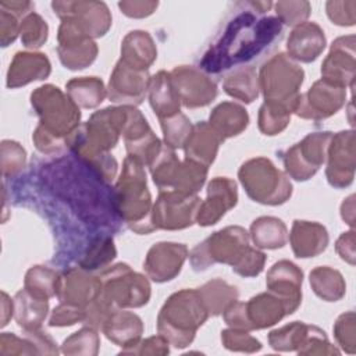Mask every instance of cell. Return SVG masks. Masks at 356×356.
I'll list each match as a JSON object with an SVG mask.
<instances>
[{
  "label": "cell",
  "instance_id": "6da1fadb",
  "mask_svg": "<svg viewBox=\"0 0 356 356\" xmlns=\"http://www.w3.org/2000/svg\"><path fill=\"white\" fill-rule=\"evenodd\" d=\"M282 31L275 17L259 18L252 11L235 15L213 46L204 53L200 67L206 72H221L232 65L246 63L268 47Z\"/></svg>",
  "mask_w": 356,
  "mask_h": 356
},
{
  "label": "cell",
  "instance_id": "7a4b0ae2",
  "mask_svg": "<svg viewBox=\"0 0 356 356\" xmlns=\"http://www.w3.org/2000/svg\"><path fill=\"white\" fill-rule=\"evenodd\" d=\"M31 104L40 124L33 132V143L42 153H60L79 128V107L54 85H43L31 93Z\"/></svg>",
  "mask_w": 356,
  "mask_h": 356
},
{
  "label": "cell",
  "instance_id": "3957f363",
  "mask_svg": "<svg viewBox=\"0 0 356 356\" xmlns=\"http://www.w3.org/2000/svg\"><path fill=\"white\" fill-rule=\"evenodd\" d=\"M113 197L115 213L132 231L149 234L156 229L152 221V199L146 186V175L138 160L127 156Z\"/></svg>",
  "mask_w": 356,
  "mask_h": 356
},
{
  "label": "cell",
  "instance_id": "277c9868",
  "mask_svg": "<svg viewBox=\"0 0 356 356\" xmlns=\"http://www.w3.org/2000/svg\"><path fill=\"white\" fill-rule=\"evenodd\" d=\"M209 316L199 291L182 289L172 293L163 305L157 317V330L168 343L185 348Z\"/></svg>",
  "mask_w": 356,
  "mask_h": 356
},
{
  "label": "cell",
  "instance_id": "5b68a950",
  "mask_svg": "<svg viewBox=\"0 0 356 356\" xmlns=\"http://www.w3.org/2000/svg\"><path fill=\"white\" fill-rule=\"evenodd\" d=\"M238 177L248 196L254 202L277 206L285 203L292 195L288 175L266 157L245 161L238 171Z\"/></svg>",
  "mask_w": 356,
  "mask_h": 356
},
{
  "label": "cell",
  "instance_id": "8992f818",
  "mask_svg": "<svg viewBox=\"0 0 356 356\" xmlns=\"http://www.w3.org/2000/svg\"><path fill=\"white\" fill-rule=\"evenodd\" d=\"M303 76V70L291 57L284 53L273 56L261 65L259 75V88L263 90L264 102L280 104L293 111Z\"/></svg>",
  "mask_w": 356,
  "mask_h": 356
},
{
  "label": "cell",
  "instance_id": "52a82bcc",
  "mask_svg": "<svg viewBox=\"0 0 356 356\" xmlns=\"http://www.w3.org/2000/svg\"><path fill=\"white\" fill-rule=\"evenodd\" d=\"M248 249V232L242 227L235 225L214 232L204 242L193 248L189 259L196 271L206 270L214 263H225L232 267Z\"/></svg>",
  "mask_w": 356,
  "mask_h": 356
},
{
  "label": "cell",
  "instance_id": "ba28073f",
  "mask_svg": "<svg viewBox=\"0 0 356 356\" xmlns=\"http://www.w3.org/2000/svg\"><path fill=\"white\" fill-rule=\"evenodd\" d=\"M102 295L114 307H140L150 299L147 278L120 263L106 268L102 275Z\"/></svg>",
  "mask_w": 356,
  "mask_h": 356
},
{
  "label": "cell",
  "instance_id": "9c48e42d",
  "mask_svg": "<svg viewBox=\"0 0 356 356\" xmlns=\"http://www.w3.org/2000/svg\"><path fill=\"white\" fill-rule=\"evenodd\" d=\"M51 7L63 24L89 39L103 36L111 25L110 11L102 1H53Z\"/></svg>",
  "mask_w": 356,
  "mask_h": 356
},
{
  "label": "cell",
  "instance_id": "30bf717a",
  "mask_svg": "<svg viewBox=\"0 0 356 356\" xmlns=\"http://www.w3.org/2000/svg\"><path fill=\"white\" fill-rule=\"evenodd\" d=\"M331 138V132H313L289 147L284 154L286 172L296 181L312 178L327 159Z\"/></svg>",
  "mask_w": 356,
  "mask_h": 356
},
{
  "label": "cell",
  "instance_id": "8fae6325",
  "mask_svg": "<svg viewBox=\"0 0 356 356\" xmlns=\"http://www.w3.org/2000/svg\"><path fill=\"white\" fill-rule=\"evenodd\" d=\"M200 199L177 191H161L152 210L154 228L184 229L196 221Z\"/></svg>",
  "mask_w": 356,
  "mask_h": 356
},
{
  "label": "cell",
  "instance_id": "7c38bea8",
  "mask_svg": "<svg viewBox=\"0 0 356 356\" xmlns=\"http://www.w3.org/2000/svg\"><path fill=\"white\" fill-rule=\"evenodd\" d=\"M343 103L345 89L320 79L307 93L298 96L293 113L306 120H323L335 114Z\"/></svg>",
  "mask_w": 356,
  "mask_h": 356
},
{
  "label": "cell",
  "instance_id": "4fadbf2b",
  "mask_svg": "<svg viewBox=\"0 0 356 356\" xmlns=\"http://www.w3.org/2000/svg\"><path fill=\"white\" fill-rule=\"evenodd\" d=\"M170 74L179 100L185 107H204L216 99V83L200 70L189 65H179Z\"/></svg>",
  "mask_w": 356,
  "mask_h": 356
},
{
  "label": "cell",
  "instance_id": "5bb4252c",
  "mask_svg": "<svg viewBox=\"0 0 356 356\" xmlns=\"http://www.w3.org/2000/svg\"><path fill=\"white\" fill-rule=\"evenodd\" d=\"M355 135L353 131H342L330 140L327 157V179L335 188L352 184L355 172Z\"/></svg>",
  "mask_w": 356,
  "mask_h": 356
},
{
  "label": "cell",
  "instance_id": "9a60e30c",
  "mask_svg": "<svg viewBox=\"0 0 356 356\" xmlns=\"http://www.w3.org/2000/svg\"><path fill=\"white\" fill-rule=\"evenodd\" d=\"M149 85L150 76L147 71L131 68L120 60L110 76L107 96L111 102L125 103V106L140 104L149 90Z\"/></svg>",
  "mask_w": 356,
  "mask_h": 356
},
{
  "label": "cell",
  "instance_id": "2e32d148",
  "mask_svg": "<svg viewBox=\"0 0 356 356\" xmlns=\"http://www.w3.org/2000/svg\"><path fill=\"white\" fill-rule=\"evenodd\" d=\"M188 257V248L182 243H154L143 261L146 274L156 282H165L175 278Z\"/></svg>",
  "mask_w": 356,
  "mask_h": 356
},
{
  "label": "cell",
  "instance_id": "e0dca14e",
  "mask_svg": "<svg viewBox=\"0 0 356 356\" xmlns=\"http://www.w3.org/2000/svg\"><path fill=\"white\" fill-rule=\"evenodd\" d=\"M102 293L100 277H93L85 268H70L60 275L57 296L60 302L86 307Z\"/></svg>",
  "mask_w": 356,
  "mask_h": 356
},
{
  "label": "cell",
  "instance_id": "ac0fdd59",
  "mask_svg": "<svg viewBox=\"0 0 356 356\" xmlns=\"http://www.w3.org/2000/svg\"><path fill=\"white\" fill-rule=\"evenodd\" d=\"M236 202V184L227 177H216L207 186L206 200L200 202L196 222L202 227L216 224Z\"/></svg>",
  "mask_w": 356,
  "mask_h": 356
},
{
  "label": "cell",
  "instance_id": "d6986e66",
  "mask_svg": "<svg viewBox=\"0 0 356 356\" xmlns=\"http://www.w3.org/2000/svg\"><path fill=\"white\" fill-rule=\"evenodd\" d=\"M57 39V53L65 68L83 70L95 61L97 46L92 39L79 35L63 22L58 28Z\"/></svg>",
  "mask_w": 356,
  "mask_h": 356
},
{
  "label": "cell",
  "instance_id": "ffe728a7",
  "mask_svg": "<svg viewBox=\"0 0 356 356\" xmlns=\"http://www.w3.org/2000/svg\"><path fill=\"white\" fill-rule=\"evenodd\" d=\"M355 36L338 38L323 63L321 75L324 81L339 86L346 88L353 79L355 72Z\"/></svg>",
  "mask_w": 356,
  "mask_h": 356
},
{
  "label": "cell",
  "instance_id": "44dd1931",
  "mask_svg": "<svg viewBox=\"0 0 356 356\" xmlns=\"http://www.w3.org/2000/svg\"><path fill=\"white\" fill-rule=\"evenodd\" d=\"M243 312L249 331H252L271 327L286 314H292L295 310L285 299L268 291L253 296L249 302L243 303Z\"/></svg>",
  "mask_w": 356,
  "mask_h": 356
},
{
  "label": "cell",
  "instance_id": "7402d4cb",
  "mask_svg": "<svg viewBox=\"0 0 356 356\" xmlns=\"http://www.w3.org/2000/svg\"><path fill=\"white\" fill-rule=\"evenodd\" d=\"M302 270L288 260L277 261L267 273V288L285 299L289 306L296 310L302 302Z\"/></svg>",
  "mask_w": 356,
  "mask_h": 356
},
{
  "label": "cell",
  "instance_id": "603a6c76",
  "mask_svg": "<svg viewBox=\"0 0 356 356\" xmlns=\"http://www.w3.org/2000/svg\"><path fill=\"white\" fill-rule=\"evenodd\" d=\"M50 61L46 54L18 51L7 71V88L14 89L50 75Z\"/></svg>",
  "mask_w": 356,
  "mask_h": 356
},
{
  "label": "cell",
  "instance_id": "cb8c5ba5",
  "mask_svg": "<svg viewBox=\"0 0 356 356\" xmlns=\"http://www.w3.org/2000/svg\"><path fill=\"white\" fill-rule=\"evenodd\" d=\"M325 47V36L316 22H303L289 35L286 49L288 57L298 61H314Z\"/></svg>",
  "mask_w": 356,
  "mask_h": 356
},
{
  "label": "cell",
  "instance_id": "d4e9b609",
  "mask_svg": "<svg viewBox=\"0 0 356 356\" xmlns=\"http://www.w3.org/2000/svg\"><path fill=\"white\" fill-rule=\"evenodd\" d=\"M289 241L296 257H314L325 250L328 245V232L318 222L295 220Z\"/></svg>",
  "mask_w": 356,
  "mask_h": 356
},
{
  "label": "cell",
  "instance_id": "484cf974",
  "mask_svg": "<svg viewBox=\"0 0 356 356\" xmlns=\"http://www.w3.org/2000/svg\"><path fill=\"white\" fill-rule=\"evenodd\" d=\"M102 330L104 335L118 346H124V350L134 348L143 332L142 320L129 312L114 310L103 323Z\"/></svg>",
  "mask_w": 356,
  "mask_h": 356
},
{
  "label": "cell",
  "instance_id": "4316f807",
  "mask_svg": "<svg viewBox=\"0 0 356 356\" xmlns=\"http://www.w3.org/2000/svg\"><path fill=\"white\" fill-rule=\"evenodd\" d=\"M221 139L209 122H197L192 127V131L184 145L185 157L209 167L216 159Z\"/></svg>",
  "mask_w": 356,
  "mask_h": 356
},
{
  "label": "cell",
  "instance_id": "83f0119b",
  "mask_svg": "<svg viewBox=\"0 0 356 356\" xmlns=\"http://www.w3.org/2000/svg\"><path fill=\"white\" fill-rule=\"evenodd\" d=\"M149 102L159 120L168 118L179 113L181 100L170 72L159 71L150 78Z\"/></svg>",
  "mask_w": 356,
  "mask_h": 356
},
{
  "label": "cell",
  "instance_id": "f1b7e54d",
  "mask_svg": "<svg viewBox=\"0 0 356 356\" xmlns=\"http://www.w3.org/2000/svg\"><path fill=\"white\" fill-rule=\"evenodd\" d=\"M157 57L153 39L145 31L129 32L121 44V61L131 68L147 71Z\"/></svg>",
  "mask_w": 356,
  "mask_h": 356
},
{
  "label": "cell",
  "instance_id": "f546056e",
  "mask_svg": "<svg viewBox=\"0 0 356 356\" xmlns=\"http://www.w3.org/2000/svg\"><path fill=\"white\" fill-rule=\"evenodd\" d=\"M209 124L221 142H224L225 139L236 136L246 129L249 115L242 106L232 102H224L211 111Z\"/></svg>",
  "mask_w": 356,
  "mask_h": 356
},
{
  "label": "cell",
  "instance_id": "4dcf8cb0",
  "mask_svg": "<svg viewBox=\"0 0 356 356\" xmlns=\"http://www.w3.org/2000/svg\"><path fill=\"white\" fill-rule=\"evenodd\" d=\"M49 303L46 299L31 295L25 288L14 298V316L17 324L25 331L39 330L46 318Z\"/></svg>",
  "mask_w": 356,
  "mask_h": 356
},
{
  "label": "cell",
  "instance_id": "1f68e13d",
  "mask_svg": "<svg viewBox=\"0 0 356 356\" xmlns=\"http://www.w3.org/2000/svg\"><path fill=\"white\" fill-rule=\"evenodd\" d=\"M253 243L260 249H280L288 241V229L277 217H260L250 225Z\"/></svg>",
  "mask_w": 356,
  "mask_h": 356
},
{
  "label": "cell",
  "instance_id": "d6a6232c",
  "mask_svg": "<svg viewBox=\"0 0 356 356\" xmlns=\"http://www.w3.org/2000/svg\"><path fill=\"white\" fill-rule=\"evenodd\" d=\"M65 89L71 100L82 108H93L99 106L107 95V89H104L102 79L96 76L74 78L67 82Z\"/></svg>",
  "mask_w": 356,
  "mask_h": 356
},
{
  "label": "cell",
  "instance_id": "836d02e7",
  "mask_svg": "<svg viewBox=\"0 0 356 356\" xmlns=\"http://www.w3.org/2000/svg\"><path fill=\"white\" fill-rule=\"evenodd\" d=\"M259 89V76L252 67H239L224 79L225 93L243 103L257 99Z\"/></svg>",
  "mask_w": 356,
  "mask_h": 356
},
{
  "label": "cell",
  "instance_id": "e575fe53",
  "mask_svg": "<svg viewBox=\"0 0 356 356\" xmlns=\"http://www.w3.org/2000/svg\"><path fill=\"white\" fill-rule=\"evenodd\" d=\"M317 327L307 325L302 321H293L278 330H274L268 335V342L275 350H300L312 337Z\"/></svg>",
  "mask_w": 356,
  "mask_h": 356
},
{
  "label": "cell",
  "instance_id": "d590c367",
  "mask_svg": "<svg viewBox=\"0 0 356 356\" xmlns=\"http://www.w3.org/2000/svg\"><path fill=\"white\" fill-rule=\"evenodd\" d=\"M197 291L210 316H218L224 313L229 305L238 300L236 288L220 278L206 282L202 288H197Z\"/></svg>",
  "mask_w": 356,
  "mask_h": 356
},
{
  "label": "cell",
  "instance_id": "8d00e7d4",
  "mask_svg": "<svg viewBox=\"0 0 356 356\" xmlns=\"http://www.w3.org/2000/svg\"><path fill=\"white\" fill-rule=\"evenodd\" d=\"M310 285L314 293L327 302L339 300L346 289L341 273L330 267H317L312 270Z\"/></svg>",
  "mask_w": 356,
  "mask_h": 356
},
{
  "label": "cell",
  "instance_id": "74e56055",
  "mask_svg": "<svg viewBox=\"0 0 356 356\" xmlns=\"http://www.w3.org/2000/svg\"><path fill=\"white\" fill-rule=\"evenodd\" d=\"M60 275L44 266H33L26 271L25 289L40 299H49L57 295Z\"/></svg>",
  "mask_w": 356,
  "mask_h": 356
},
{
  "label": "cell",
  "instance_id": "f35d334b",
  "mask_svg": "<svg viewBox=\"0 0 356 356\" xmlns=\"http://www.w3.org/2000/svg\"><path fill=\"white\" fill-rule=\"evenodd\" d=\"M291 110L271 103H263L259 110V128L264 135H277L282 132L291 120Z\"/></svg>",
  "mask_w": 356,
  "mask_h": 356
},
{
  "label": "cell",
  "instance_id": "ab89813d",
  "mask_svg": "<svg viewBox=\"0 0 356 356\" xmlns=\"http://www.w3.org/2000/svg\"><path fill=\"white\" fill-rule=\"evenodd\" d=\"M160 122L164 134V145H167L171 149L184 147L193 127L188 117L182 113H178L168 118L160 120Z\"/></svg>",
  "mask_w": 356,
  "mask_h": 356
},
{
  "label": "cell",
  "instance_id": "60d3db41",
  "mask_svg": "<svg viewBox=\"0 0 356 356\" xmlns=\"http://www.w3.org/2000/svg\"><path fill=\"white\" fill-rule=\"evenodd\" d=\"M49 26L46 21L36 13H29L21 21L19 35L22 44L28 49H39L47 40Z\"/></svg>",
  "mask_w": 356,
  "mask_h": 356
},
{
  "label": "cell",
  "instance_id": "b9f144b4",
  "mask_svg": "<svg viewBox=\"0 0 356 356\" xmlns=\"http://www.w3.org/2000/svg\"><path fill=\"white\" fill-rule=\"evenodd\" d=\"M115 253L117 252L111 238H97L90 243L86 254L79 264L85 270H97L106 267L115 257Z\"/></svg>",
  "mask_w": 356,
  "mask_h": 356
},
{
  "label": "cell",
  "instance_id": "7bdbcfd3",
  "mask_svg": "<svg viewBox=\"0 0 356 356\" xmlns=\"http://www.w3.org/2000/svg\"><path fill=\"white\" fill-rule=\"evenodd\" d=\"M97 349L99 335L92 327H86L74 332L63 343V353L68 355H96Z\"/></svg>",
  "mask_w": 356,
  "mask_h": 356
},
{
  "label": "cell",
  "instance_id": "ee69618b",
  "mask_svg": "<svg viewBox=\"0 0 356 356\" xmlns=\"http://www.w3.org/2000/svg\"><path fill=\"white\" fill-rule=\"evenodd\" d=\"M1 172L4 178L17 175L25 167L26 153L19 143L14 140H3L1 142Z\"/></svg>",
  "mask_w": 356,
  "mask_h": 356
},
{
  "label": "cell",
  "instance_id": "f6af8a7d",
  "mask_svg": "<svg viewBox=\"0 0 356 356\" xmlns=\"http://www.w3.org/2000/svg\"><path fill=\"white\" fill-rule=\"evenodd\" d=\"M221 342L227 349L235 352L252 353L261 349V343L256 338L248 334V331L238 328L224 330L221 332Z\"/></svg>",
  "mask_w": 356,
  "mask_h": 356
},
{
  "label": "cell",
  "instance_id": "bcb514c9",
  "mask_svg": "<svg viewBox=\"0 0 356 356\" xmlns=\"http://www.w3.org/2000/svg\"><path fill=\"white\" fill-rule=\"evenodd\" d=\"M278 19L286 25H300L310 14L307 1H278L275 4Z\"/></svg>",
  "mask_w": 356,
  "mask_h": 356
},
{
  "label": "cell",
  "instance_id": "7dc6e473",
  "mask_svg": "<svg viewBox=\"0 0 356 356\" xmlns=\"http://www.w3.org/2000/svg\"><path fill=\"white\" fill-rule=\"evenodd\" d=\"M264 263H266V254L249 246V249L238 260V263L232 266V271H235L242 277H256L263 271Z\"/></svg>",
  "mask_w": 356,
  "mask_h": 356
},
{
  "label": "cell",
  "instance_id": "c3c4849f",
  "mask_svg": "<svg viewBox=\"0 0 356 356\" xmlns=\"http://www.w3.org/2000/svg\"><path fill=\"white\" fill-rule=\"evenodd\" d=\"M85 314H86L85 309L75 306V305L61 302L57 307H54L49 324L51 327H65V325H72L79 321L83 323Z\"/></svg>",
  "mask_w": 356,
  "mask_h": 356
},
{
  "label": "cell",
  "instance_id": "681fc988",
  "mask_svg": "<svg viewBox=\"0 0 356 356\" xmlns=\"http://www.w3.org/2000/svg\"><path fill=\"white\" fill-rule=\"evenodd\" d=\"M0 353L1 355H29V353H39V352L28 337L22 339L11 332H3L0 337Z\"/></svg>",
  "mask_w": 356,
  "mask_h": 356
},
{
  "label": "cell",
  "instance_id": "f907efd6",
  "mask_svg": "<svg viewBox=\"0 0 356 356\" xmlns=\"http://www.w3.org/2000/svg\"><path fill=\"white\" fill-rule=\"evenodd\" d=\"M353 323H355V314L353 312H349L346 314H342L337 320L334 327L337 341L349 353L353 352V346H355V324Z\"/></svg>",
  "mask_w": 356,
  "mask_h": 356
},
{
  "label": "cell",
  "instance_id": "816d5d0a",
  "mask_svg": "<svg viewBox=\"0 0 356 356\" xmlns=\"http://www.w3.org/2000/svg\"><path fill=\"white\" fill-rule=\"evenodd\" d=\"M355 1H328L327 14L334 24L349 26L355 24Z\"/></svg>",
  "mask_w": 356,
  "mask_h": 356
},
{
  "label": "cell",
  "instance_id": "f5cc1de1",
  "mask_svg": "<svg viewBox=\"0 0 356 356\" xmlns=\"http://www.w3.org/2000/svg\"><path fill=\"white\" fill-rule=\"evenodd\" d=\"M21 24L18 22V17L0 8V40L1 46L7 47L19 33Z\"/></svg>",
  "mask_w": 356,
  "mask_h": 356
},
{
  "label": "cell",
  "instance_id": "db71d44e",
  "mask_svg": "<svg viewBox=\"0 0 356 356\" xmlns=\"http://www.w3.org/2000/svg\"><path fill=\"white\" fill-rule=\"evenodd\" d=\"M157 1H120L118 7L122 14L131 18H143L154 13Z\"/></svg>",
  "mask_w": 356,
  "mask_h": 356
},
{
  "label": "cell",
  "instance_id": "11a10c76",
  "mask_svg": "<svg viewBox=\"0 0 356 356\" xmlns=\"http://www.w3.org/2000/svg\"><path fill=\"white\" fill-rule=\"evenodd\" d=\"M135 346H139V349H132L129 353H140V355H143V353H150V355H154V353L156 355H165V353H168V341L163 335L150 337V338H147L142 342H138Z\"/></svg>",
  "mask_w": 356,
  "mask_h": 356
},
{
  "label": "cell",
  "instance_id": "9f6ffc18",
  "mask_svg": "<svg viewBox=\"0 0 356 356\" xmlns=\"http://www.w3.org/2000/svg\"><path fill=\"white\" fill-rule=\"evenodd\" d=\"M337 252L342 260L355 264V235L353 231L342 234L337 241Z\"/></svg>",
  "mask_w": 356,
  "mask_h": 356
},
{
  "label": "cell",
  "instance_id": "6f0895ef",
  "mask_svg": "<svg viewBox=\"0 0 356 356\" xmlns=\"http://www.w3.org/2000/svg\"><path fill=\"white\" fill-rule=\"evenodd\" d=\"M1 327L8 324V320L13 317L14 314V302H11V299L8 298V295L6 292H1Z\"/></svg>",
  "mask_w": 356,
  "mask_h": 356
}]
</instances>
